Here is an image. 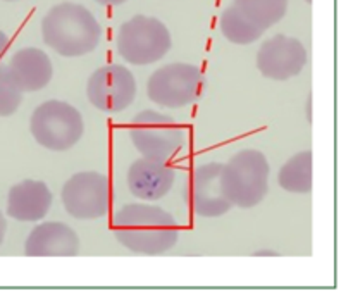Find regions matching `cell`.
Here are the masks:
<instances>
[{
    "label": "cell",
    "instance_id": "obj_1",
    "mask_svg": "<svg viewBox=\"0 0 353 305\" xmlns=\"http://www.w3.org/2000/svg\"><path fill=\"white\" fill-rule=\"evenodd\" d=\"M110 226L123 247L140 255L165 254L179 240L174 216L148 204H126L114 214Z\"/></svg>",
    "mask_w": 353,
    "mask_h": 305
},
{
    "label": "cell",
    "instance_id": "obj_2",
    "mask_svg": "<svg viewBox=\"0 0 353 305\" xmlns=\"http://www.w3.org/2000/svg\"><path fill=\"white\" fill-rule=\"evenodd\" d=\"M41 37L62 57H81L99 47L102 28L85 6L64 2L54 6L43 16Z\"/></svg>",
    "mask_w": 353,
    "mask_h": 305
},
{
    "label": "cell",
    "instance_id": "obj_3",
    "mask_svg": "<svg viewBox=\"0 0 353 305\" xmlns=\"http://www.w3.org/2000/svg\"><path fill=\"white\" fill-rule=\"evenodd\" d=\"M268 157L261 150L247 148L234 154L221 171V188L233 207L252 209L264 200L269 192Z\"/></svg>",
    "mask_w": 353,
    "mask_h": 305
},
{
    "label": "cell",
    "instance_id": "obj_4",
    "mask_svg": "<svg viewBox=\"0 0 353 305\" xmlns=\"http://www.w3.org/2000/svg\"><path fill=\"white\" fill-rule=\"evenodd\" d=\"M30 131L34 141L52 152H65L83 137L85 123L74 106L62 100H48L33 110Z\"/></svg>",
    "mask_w": 353,
    "mask_h": 305
},
{
    "label": "cell",
    "instance_id": "obj_5",
    "mask_svg": "<svg viewBox=\"0 0 353 305\" xmlns=\"http://www.w3.org/2000/svg\"><path fill=\"white\" fill-rule=\"evenodd\" d=\"M171 47V33L157 17L138 14L126 21L117 33V54L133 66L154 64L165 57Z\"/></svg>",
    "mask_w": 353,
    "mask_h": 305
},
{
    "label": "cell",
    "instance_id": "obj_6",
    "mask_svg": "<svg viewBox=\"0 0 353 305\" xmlns=\"http://www.w3.org/2000/svg\"><path fill=\"white\" fill-rule=\"evenodd\" d=\"M130 138L141 157L168 162L185 147L186 131L171 116L145 109L131 121Z\"/></svg>",
    "mask_w": 353,
    "mask_h": 305
},
{
    "label": "cell",
    "instance_id": "obj_7",
    "mask_svg": "<svg viewBox=\"0 0 353 305\" xmlns=\"http://www.w3.org/2000/svg\"><path fill=\"white\" fill-rule=\"evenodd\" d=\"M205 90L202 69L188 62H172L152 72L147 83L148 99L168 109H181L199 102Z\"/></svg>",
    "mask_w": 353,
    "mask_h": 305
},
{
    "label": "cell",
    "instance_id": "obj_8",
    "mask_svg": "<svg viewBox=\"0 0 353 305\" xmlns=\"http://www.w3.org/2000/svg\"><path fill=\"white\" fill-rule=\"evenodd\" d=\"M65 213L79 221H93L105 216L112 202L110 179L97 171H81L64 183L61 192Z\"/></svg>",
    "mask_w": 353,
    "mask_h": 305
},
{
    "label": "cell",
    "instance_id": "obj_9",
    "mask_svg": "<svg viewBox=\"0 0 353 305\" xmlns=\"http://www.w3.org/2000/svg\"><path fill=\"white\" fill-rule=\"evenodd\" d=\"M86 97L90 104L102 112H121L137 99V79L124 66H103L88 78Z\"/></svg>",
    "mask_w": 353,
    "mask_h": 305
},
{
    "label": "cell",
    "instance_id": "obj_10",
    "mask_svg": "<svg viewBox=\"0 0 353 305\" xmlns=\"http://www.w3.org/2000/svg\"><path fill=\"white\" fill-rule=\"evenodd\" d=\"M221 171L219 162H207L193 169L186 183V200L195 216L221 217L233 209L221 188Z\"/></svg>",
    "mask_w": 353,
    "mask_h": 305
},
{
    "label": "cell",
    "instance_id": "obj_11",
    "mask_svg": "<svg viewBox=\"0 0 353 305\" xmlns=\"http://www.w3.org/2000/svg\"><path fill=\"white\" fill-rule=\"evenodd\" d=\"M307 64V48L299 38L274 35L261 45L257 69L262 76L274 81H286L303 71Z\"/></svg>",
    "mask_w": 353,
    "mask_h": 305
},
{
    "label": "cell",
    "instance_id": "obj_12",
    "mask_svg": "<svg viewBox=\"0 0 353 305\" xmlns=\"http://www.w3.org/2000/svg\"><path fill=\"white\" fill-rule=\"evenodd\" d=\"M128 188L145 202L161 200L171 192L176 181V171L168 162L141 157L128 169Z\"/></svg>",
    "mask_w": 353,
    "mask_h": 305
},
{
    "label": "cell",
    "instance_id": "obj_13",
    "mask_svg": "<svg viewBox=\"0 0 353 305\" xmlns=\"http://www.w3.org/2000/svg\"><path fill=\"white\" fill-rule=\"evenodd\" d=\"M78 252V235L64 223L37 224L24 244L28 257H74Z\"/></svg>",
    "mask_w": 353,
    "mask_h": 305
},
{
    "label": "cell",
    "instance_id": "obj_14",
    "mask_svg": "<svg viewBox=\"0 0 353 305\" xmlns=\"http://www.w3.org/2000/svg\"><path fill=\"white\" fill-rule=\"evenodd\" d=\"M50 188L38 179H23L7 193V214L19 223H37L52 207Z\"/></svg>",
    "mask_w": 353,
    "mask_h": 305
},
{
    "label": "cell",
    "instance_id": "obj_15",
    "mask_svg": "<svg viewBox=\"0 0 353 305\" xmlns=\"http://www.w3.org/2000/svg\"><path fill=\"white\" fill-rule=\"evenodd\" d=\"M9 69L23 93L43 90L54 76L50 57L37 47L17 50L10 59Z\"/></svg>",
    "mask_w": 353,
    "mask_h": 305
},
{
    "label": "cell",
    "instance_id": "obj_16",
    "mask_svg": "<svg viewBox=\"0 0 353 305\" xmlns=\"http://www.w3.org/2000/svg\"><path fill=\"white\" fill-rule=\"evenodd\" d=\"M312 162L314 157L310 150H303L288 159L278 173L279 186L285 192L300 193V195L312 192Z\"/></svg>",
    "mask_w": 353,
    "mask_h": 305
},
{
    "label": "cell",
    "instance_id": "obj_17",
    "mask_svg": "<svg viewBox=\"0 0 353 305\" xmlns=\"http://www.w3.org/2000/svg\"><path fill=\"white\" fill-rule=\"evenodd\" d=\"M219 28L223 37L234 45H250L264 35L257 23L245 16L236 6H230L223 10L219 19Z\"/></svg>",
    "mask_w": 353,
    "mask_h": 305
},
{
    "label": "cell",
    "instance_id": "obj_18",
    "mask_svg": "<svg viewBox=\"0 0 353 305\" xmlns=\"http://www.w3.org/2000/svg\"><path fill=\"white\" fill-rule=\"evenodd\" d=\"M233 3L262 30L274 26L288 12V0H234Z\"/></svg>",
    "mask_w": 353,
    "mask_h": 305
},
{
    "label": "cell",
    "instance_id": "obj_19",
    "mask_svg": "<svg viewBox=\"0 0 353 305\" xmlns=\"http://www.w3.org/2000/svg\"><path fill=\"white\" fill-rule=\"evenodd\" d=\"M21 102H23V92L17 86L9 66L0 64V117L16 114Z\"/></svg>",
    "mask_w": 353,
    "mask_h": 305
},
{
    "label": "cell",
    "instance_id": "obj_20",
    "mask_svg": "<svg viewBox=\"0 0 353 305\" xmlns=\"http://www.w3.org/2000/svg\"><path fill=\"white\" fill-rule=\"evenodd\" d=\"M9 47H10L9 37H7V35L3 33V31H0V61H2L3 55L7 54V50H9Z\"/></svg>",
    "mask_w": 353,
    "mask_h": 305
},
{
    "label": "cell",
    "instance_id": "obj_21",
    "mask_svg": "<svg viewBox=\"0 0 353 305\" xmlns=\"http://www.w3.org/2000/svg\"><path fill=\"white\" fill-rule=\"evenodd\" d=\"M6 231H7V221L3 217V214L0 213V245H2L3 237H6Z\"/></svg>",
    "mask_w": 353,
    "mask_h": 305
},
{
    "label": "cell",
    "instance_id": "obj_22",
    "mask_svg": "<svg viewBox=\"0 0 353 305\" xmlns=\"http://www.w3.org/2000/svg\"><path fill=\"white\" fill-rule=\"evenodd\" d=\"M95 2L100 3V6H121L126 0H95Z\"/></svg>",
    "mask_w": 353,
    "mask_h": 305
},
{
    "label": "cell",
    "instance_id": "obj_23",
    "mask_svg": "<svg viewBox=\"0 0 353 305\" xmlns=\"http://www.w3.org/2000/svg\"><path fill=\"white\" fill-rule=\"evenodd\" d=\"M310 106H312V93H309V100H307V119L309 123H312V110H310Z\"/></svg>",
    "mask_w": 353,
    "mask_h": 305
},
{
    "label": "cell",
    "instance_id": "obj_24",
    "mask_svg": "<svg viewBox=\"0 0 353 305\" xmlns=\"http://www.w3.org/2000/svg\"><path fill=\"white\" fill-rule=\"evenodd\" d=\"M6 2H17V0H6Z\"/></svg>",
    "mask_w": 353,
    "mask_h": 305
},
{
    "label": "cell",
    "instance_id": "obj_25",
    "mask_svg": "<svg viewBox=\"0 0 353 305\" xmlns=\"http://www.w3.org/2000/svg\"><path fill=\"white\" fill-rule=\"evenodd\" d=\"M305 2H307V3H312V0H305Z\"/></svg>",
    "mask_w": 353,
    "mask_h": 305
}]
</instances>
